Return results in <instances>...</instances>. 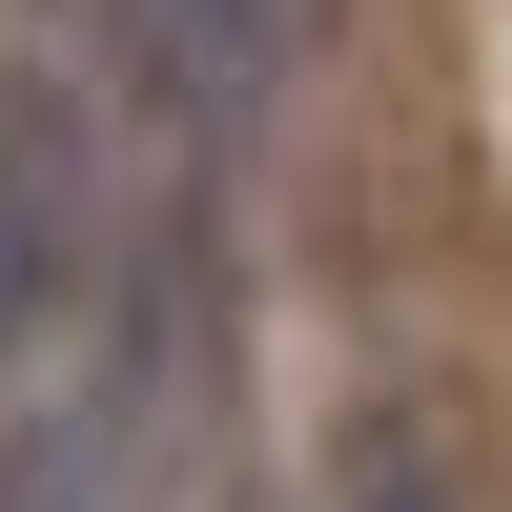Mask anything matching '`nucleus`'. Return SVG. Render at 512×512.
Listing matches in <instances>:
<instances>
[{"label": "nucleus", "instance_id": "1", "mask_svg": "<svg viewBox=\"0 0 512 512\" xmlns=\"http://www.w3.org/2000/svg\"><path fill=\"white\" fill-rule=\"evenodd\" d=\"M287 62H308V0H144V82L185 123H267Z\"/></svg>", "mask_w": 512, "mask_h": 512}, {"label": "nucleus", "instance_id": "2", "mask_svg": "<svg viewBox=\"0 0 512 512\" xmlns=\"http://www.w3.org/2000/svg\"><path fill=\"white\" fill-rule=\"evenodd\" d=\"M62 308V123L41 103H0V349Z\"/></svg>", "mask_w": 512, "mask_h": 512}, {"label": "nucleus", "instance_id": "3", "mask_svg": "<svg viewBox=\"0 0 512 512\" xmlns=\"http://www.w3.org/2000/svg\"><path fill=\"white\" fill-rule=\"evenodd\" d=\"M349 512H451V451H431V431H410V410H390V431L349 451Z\"/></svg>", "mask_w": 512, "mask_h": 512}]
</instances>
